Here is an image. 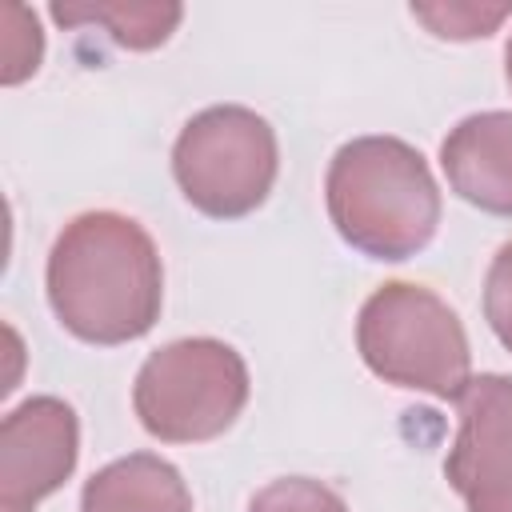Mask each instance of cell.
I'll return each mask as SVG.
<instances>
[{"label":"cell","instance_id":"6da1fadb","mask_svg":"<svg viewBox=\"0 0 512 512\" xmlns=\"http://www.w3.org/2000/svg\"><path fill=\"white\" fill-rule=\"evenodd\" d=\"M48 304L84 344L140 340L164 304V268L152 236L120 212H80L48 252Z\"/></svg>","mask_w":512,"mask_h":512},{"label":"cell","instance_id":"7a4b0ae2","mask_svg":"<svg viewBox=\"0 0 512 512\" xmlns=\"http://www.w3.org/2000/svg\"><path fill=\"white\" fill-rule=\"evenodd\" d=\"M328 216L344 244L372 260H408L436 236L440 188L428 160L400 136H356L324 176Z\"/></svg>","mask_w":512,"mask_h":512},{"label":"cell","instance_id":"3957f363","mask_svg":"<svg viewBox=\"0 0 512 512\" xmlns=\"http://www.w3.org/2000/svg\"><path fill=\"white\" fill-rule=\"evenodd\" d=\"M356 348L368 372L396 388L456 400L472 380L468 332L424 284H380L356 316Z\"/></svg>","mask_w":512,"mask_h":512},{"label":"cell","instance_id":"277c9868","mask_svg":"<svg viewBox=\"0 0 512 512\" xmlns=\"http://www.w3.org/2000/svg\"><path fill=\"white\" fill-rule=\"evenodd\" d=\"M248 404L244 356L212 336H184L156 348L132 384V408L164 444L216 440Z\"/></svg>","mask_w":512,"mask_h":512},{"label":"cell","instance_id":"5b68a950","mask_svg":"<svg viewBox=\"0 0 512 512\" xmlns=\"http://www.w3.org/2000/svg\"><path fill=\"white\" fill-rule=\"evenodd\" d=\"M276 168V132L244 104L196 112L172 148V176L184 200L212 220H240L256 212L276 184Z\"/></svg>","mask_w":512,"mask_h":512},{"label":"cell","instance_id":"8992f818","mask_svg":"<svg viewBox=\"0 0 512 512\" xmlns=\"http://www.w3.org/2000/svg\"><path fill=\"white\" fill-rule=\"evenodd\" d=\"M80 420L60 396H32L0 424V512H32L76 468Z\"/></svg>","mask_w":512,"mask_h":512},{"label":"cell","instance_id":"52a82bcc","mask_svg":"<svg viewBox=\"0 0 512 512\" xmlns=\"http://www.w3.org/2000/svg\"><path fill=\"white\" fill-rule=\"evenodd\" d=\"M456 404L460 424L444 476L468 512H488L512 496V376H472Z\"/></svg>","mask_w":512,"mask_h":512},{"label":"cell","instance_id":"ba28073f","mask_svg":"<svg viewBox=\"0 0 512 512\" xmlns=\"http://www.w3.org/2000/svg\"><path fill=\"white\" fill-rule=\"evenodd\" d=\"M448 188L488 216H512V112H472L440 144Z\"/></svg>","mask_w":512,"mask_h":512},{"label":"cell","instance_id":"9c48e42d","mask_svg":"<svg viewBox=\"0 0 512 512\" xmlns=\"http://www.w3.org/2000/svg\"><path fill=\"white\" fill-rule=\"evenodd\" d=\"M80 512H192V492L176 464L132 452L92 472L80 492Z\"/></svg>","mask_w":512,"mask_h":512},{"label":"cell","instance_id":"30bf717a","mask_svg":"<svg viewBox=\"0 0 512 512\" xmlns=\"http://www.w3.org/2000/svg\"><path fill=\"white\" fill-rule=\"evenodd\" d=\"M180 4H52V20L76 28V24H100L112 32L124 48H156L172 36L180 24Z\"/></svg>","mask_w":512,"mask_h":512},{"label":"cell","instance_id":"8fae6325","mask_svg":"<svg viewBox=\"0 0 512 512\" xmlns=\"http://www.w3.org/2000/svg\"><path fill=\"white\" fill-rule=\"evenodd\" d=\"M248 512H348L344 496L336 488H328L324 480H312V476H284V480H272L264 484Z\"/></svg>","mask_w":512,"mask_h":512},{"label":"cell","instance_id":"7c38bea8","mask_svg":"<svg viewBox=\"0 0 512 512\" xmlns=\"http://www.w3.org/2000/svg\"><path fill=\"white\" fill-rule=\"evenodd\" d=\"M412 16L424 20L432 28V36H440V40H476V36H488L504 16H512V4H500V8H476V4L428 8V4H412Z\"/></svg>","mask_w":512,"mask_h":512},{"label":"cell","instance_id":"4fadbf2b","mask_svg":"<svg viewBox=\"0 0 512 512\" xmlns=\"http://www.w3.org/2000/svg\"><path fill=\"white\" fill-rule=\"evenodd\" d=\"M484 320L496 340L512 352V240H504L484 276Z\"/></svg>","mask_w":512,"mask_h":512},{"label":"cell","instance_id":"5bb4252c","mask_svg":"<svg viewBox=\"0 0 512 512\" xmlns=\"http://www.w3.org/2000/svg\"><path fill=\"white\" fill-rule=\"evenodd\" d=\"M504 76H508V88H512V40H508V48H504Z\"/></svg>","mask_w":512,"mask_h":512},{"label":"cell","instance_id":"9a60e30c","mask_svg":"<svg viewBox=\"0 0 512 512\" xmlns=\"http://www.w3.org/2000/svg\"><path fill=\"white\" fill-rule=\"evenodd\" d=\"M488 512H512V496H508L504 504H496V508H488Z\"/></svg>","mask_w":512,"mask_h":512}]
</instances>
